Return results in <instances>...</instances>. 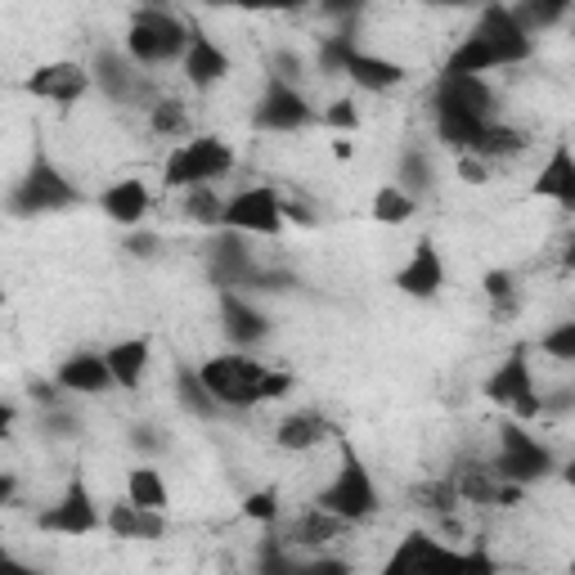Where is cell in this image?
Masks as SVG:
<instances>
[{"label":"cell","mask_w":575,"mask_h":575,"mask_svg":"<svg viewBox=\"0 0 575 575\" xmlns=\"http://www.w3.org/2000/svg\"><path fill=\"white\" fill-rule=\"evenodd\" d=\"M54 391H63V387H59V383H32V396H36L41 405H50V409L59 405V396H54Z\"/></svg>","instance_id":"816d5d0a"},{"label":"cell","mask_w":575,"mask_h":575,"mask_svg":"<svg viewBox=\"0 0 575 575\" xmlns=\"http://www.w3.org/2000/svg\"><path fill=\"white\" fill-rule=\"evenodd\" d=\"M311 122H320V113L311 108V100L293 86V82H283V77H265V91H261V100H257V108H252V126L257 130H279V135H288V130H302V126H311Z\"/></svg>","instance_id":"ba28073f"},{"label":"cell","mask_w":575,"mask_h":575,"mask_svg":"<svg viewBox=\"0 0 575 575\" xmlns=\"http://www.w3.org/2000/svg\"><path fill=\"white\" fill-rule=\"evenodd\" d=\"M351 50H359V45H355V23H342L337 36H324V45H320V67H324V72H342L346 59H351Z\"/></svg>","instance_id":"d590c367"},{"label":"cell","mask_w":575,"mask_h":575,"mask_svg":"<svg viewBox=\"0 0 575 575\" xmlns=\"http://www.w3.org/2000/svg\"><path fill=\"white\" fill-rule=\"evenodd\" d=\"M149 6H154V10H167V0H149Z\"/></svg>","instance_id":"680465c9"},{"label":"cell","mask_w":575,"mask_h":575,"mask_svg":"<svg viewBox=\"0 0 575 575\" xmlns=\"http://www.w3.org/2000/svg\"><path fill=\"white\" fill-rule=\"evenodd\" d=\"M54 383H59L63 391H77V396H104V391L113 387V374H108V365H104V355L77 351V355H67L63 365H59Z\"/></svg>","instance_id":"e0dca14e"},{"label":"cell","mask_w":575,"mask_h":575,"mask_svg":"<svg viewBox=\"0 0 575 575\" xmlns=\"http://www.w3.org/2000/svg\"><path fill=\"white\" fill-rule=\"evenodd\" d=\"M333 154H337V158H342V163H346V158H351V154H355V144H351V139H346V135H337V139H333Z\"/></svg>","instance_id":"9f6ffc18"},{"label":"cell","mask_w":575,"mask_h":575,"mask_svg":"<svg viewBox=\"0 0 575 575\" xmlns=\"http://www.w3.org/2000/svg\"><path fill=\"white\" fill-rule=\"evenodd\" d=\"M91 82H100V91H104L108 100H117V104H130V100L144 95V77L135 72V63L122 59V54H113V50H104V54L95 59Z\"/></svg>","instance_id":"44dd1931"},{"label":"cell","mask_w":575,"mask_h":575,"mask_svg":"<svg viewBox=\"0 0 575 575\" xmlns=\"http://www.w3.org/2000/svg\"><path fill=\"white\" fill-rule=\"evenodd\" d=\"M320 122H324L328 130L346 135V130H359V108H355L351 100H337V104H328V108L320 113Z\"/></svg>","instance_id":"b9f144b4"},{"label":"cell","mask_w":575,"mask_h":575,"mask_svg":"<svg viewBox=\"0 0 575 575\" xmlns=\"http://www.w3.org/2000/svg\"><path fill=\"white\" fill-rule=\"evenodd\" d=\"M185 36H189V19H176L167 10L144 6L130 19L126 32V54L135 67H154V63H176L185 54Z\"/></svg>","instance_id":"3957f363"},{"label":"cell","mask_w":575,"mask_h":575,"mask_svg":"<svg viewBox=\"0 0 575 575\" xmlns=\"http://www.w3.org/2000/svg\"><path fill=\"white\" fill-rule=\"evenodd\" d=\"M315 509L333 513V518L346 522V526L369 522V518L383 509L378 481H374V472L365 468V459L355 454V446H342V468H337V477L315 494Z\"/></svg>","instance_id":"6da1fadb"},{"label":"cell","mask_w":575,"mask_h":575,"mask_svg":"<svg viewBox=\"0 0 575 575\" xmlns=\"http://www.w3.org/2000/svg\"><path fill=\"white\" fill-rule=\"evenodd\" d=\"M374 221L378 226H405L409 221V216L418 211V198H409L405 189H396V185H383L378 194H374Z\"/></svg>","instance_id":"d6a6232c"},{"label":"cell","mask_w":575,"mask_h":575,"mask_svg":"<svg viewBox=\"0 0 575 575\" xmlns=\"http://www.w3.org/2000/svg\"><path fill=\"white\" fill-rule=\"evenodd\" d=\"M485 122H490V117H481V113H472V108H459V104L437 100V135H441V144H450L454 154H468V149H472Z\"/></svg>","instance_id":"484cf974"},{"label":"cell","mask_w":575,"mask_h":575,"mask_svg":"<svg viewBox=\"0 0 575 575\" xmlns=\"http://www.w3.org/2000/svg\"><path fill=\"white\" fill-rule=\"evenodd\" d=\"M0 306H6V288H0Z\"/></svg>","instance_id":"91938a15"},{"label":"cell","mask_w":575,"mask_h":575,"mask_svg":"<svg viewBox=\"0 0 575 575\" xmlns=\"http://www.w3.org/2000/svg\"><path fill=\"white\" fill-rule=\"evenodd\" d=\"M180 72L194 91H211L230 77V54L216 45L194 19H189V36H185V54H180Z\"/></svg>","instance_id":"7c38bea8"},{"label":"cell","mask_w":575,"mask_h":575,"mask_svg":"<svg viewBox=\"0 0 575 575\" xmlns=\"http://www.w3.org/2000/svg\"><path fill=\"white\" fill-rule=\"evenodd\" d=\"M130 257H154L158 252V234H130Z\"/></svg>","instance_id":"681fc988"},{"label":"cell","mask_w":575,"mask_h":575,"mask_svg":"<svg viewBox=\"0 0 575 575\" xmlns=\"http://www.w3.org/2000/svg\"><path fill=\"white\" fill-rule=\"evenodd\" d=\"M198 378L221 409H252V405H261L265 365L252 355H211L198 365Z\"/></svg>","instance_id":"277c9868"},{"label":"cell","mask_w":575,"mask_h":575,"mask_svg":"<svg viewBox=\"0 0 575 575\" xmlns=\"http://www.w3.org/2000/svg\"><path fill=\"white\" fill-rule=\"evenodd\" d=\"M342 72L369 95H387V91H396L405 82V67L396 59H383V54H369V50H351Z\"/></svg>","instance_id":"d6986e66"},{"label":"cell","mask_w":575,"mask_h":575,"mask_svg":"<svg viewBox=\"0 0 575 575\" xmlns=\"http://www.w3.org/2000/svg\"><path fill=\"white\" fill-rule=\"evenodd\" d=\"M431 562H459V553H450L446 544H437V535L409 531V535L400 540V548L391 553L387 571H414V566H431Z\"/></svg>","instance_id":"4316f807"},{"label":"cell","mask_w":575,"mask_h":575,"mask_svg":"<svg viewBox=\"0 0 575 575\" xmlns=\"http://www.w3.org/2000/svg\"><path fill=\"white\" fill-rule=\"evenodd\" d=\"M540 351L553 355V359H562V365H571V359H575V324L566 320V324H557L553 333H544V337H540Z\"/></svg>","instance_id":"ab89813d"},{"label":"cell","mask_w":575,"mask_h":575,"mask_svg":"<svg viewBox=\"0 0 575 575\" xmlns=\"http://www.w3.org/2000/svg\"><path fill=\"white\" fill-rule=\"evenodd\" d=\"M468 154H477L481 163L518 158V154H526V135H522V130H513V126H503V122H485V126H481V135H477V144H472Z\"/></svg>","instance_id":"83f0119b"},{"label":"cell","mask_w":575,"mask_h":575,"mask_svg":"<svg viewBox=\"0 0 575 575\" xmlns=\"http://www.w3.org/2000/svg\"><path fill=\"white\" fill-rule=\"evenodd\" d=\"M14 494H19V481L10 472H0V503H14Z\"/></svg>","instance_id":"11a10c76"},{"label":"cell","mask_w":575,"mask_h":575,"mask_svg":"<svg viewBox=\"0 0 575 575\" xmlns=\"http://www.w3.org/2000/svg\"><path fill=\"white\" fill-rule=\"evenodd\" d=\"M130 446L144 450V454H154V450L163 446V437H154V427H135V431H130Z\"/></svg>","instance_id":"7dc6e473"},{"label":"cell","mask_w":575,"mask_h":575,"mask_svg":"<svg viewBox=\"0 0 575 575\" xmlns=\"http://www.w3.org/2000/svg\"><path fill=\"white\" fill-rule=\"evenodd\" d=\"M149 337H126V342H113L104 351V365L113 374V387L122 391H135L144 383V369H149Z\"/></svg>","instance_id":"7402d4cb"},{"label":"cell","mask_w":575,"mask_h":575,"mask_svg":"<svg viewBox=\"0 0 575 575\" xmlns=\"http://www.w3.org/2000/svg\"><path fill=\"white\" fill-rule=\"evenodd\" d=\"M422 6H437V10H481L485 0H422Z\"/></svg>","instance_id":"f5cc1de1"},{"label":"cell","mask_w":575,"mask_h":575,"mask_svg":"<svg viewBox=\"0 0 575 575\" xmlns=\"http://www.w3.org/2000/svg\"><path fill=\"white\" fill-rule=\"evenodd\" d=\"M431 180H437V176H431V163L418 154V149H405L400 154V163H396V189H405L409 198H422V194H431Z\"/></svg>","instance_id":"1f68e13d"},{"label":"cell","mask_w":575,"mask_h":575,"mask_svg":"<svg viewBox=\"0 0 575 575\" xmlns=\"http://www.w3.org/2000/svg\"><path fill=\"white\" fill-rule=\"evenodd\" d=\"M437 100L459 104V108H472V113H481V117H490V108H494V91L485 86L481 72H441Z\"/></svg>","instance_id":"cb8c5ba5"},{"label":"cell","mask_w":575,"mask_h":575,"mask_svg":"<svg viewBox=\"0 0 575 575\" xmlns=\"http://www.w3.org/2000/svg\"><path fill=\"white\" fill-rule=\"evenodd\" d=\"M91 67L82 63H72V59H54V63H41L32 77L23 82L28 95L36 100H50V104H77L86 91H91Z\"/></svg>","instance_id":"4fadbf2b"},{"label":"cell","mask_w":575,"mask_h":575,"mask_svg":"<svg viewBox=\"0 0 575 575\" xmlns=\"http://www.w3.org/2000/svg\"><path fill=\"white\" fill-rule=\"evenodd\" d=\"M126 499L135 503V509H163L167 513V481L154 463H139L126 472Z\"/></svg>","instance_id":"f1b7e54d"},{"label":"cell","mask_w":575,"mask_h":575,"mask_svg":"<svg viewBox=\"0 0 575 575\" xmlns=\"http://www.w3.org/2000/svg\"><path fill=\"white\" fill-rule=\"evenodd\" d=\"M243 513H248L252 522H265V526H270V522L279 518V494H274V490H252V494L243 499Z\"/></svg>","instance_id":"7bdbcfd3"},{"label":"cell","mask_w":575,"mask_h":575,"mask_svg":"<svg viewBox=\"0 0 575 575\" xmlns=\"http://www.w3.org/2000/svg\"><path fill=\"white\" fill-rule=\"evenodd\" d=\"M216 302H221V328L234 346H257L270 337L265 311H257L252 297H243L239 288H216Z\"/></svg>","instance_id":"9a60e30c"},{"label":"cell","mask_w":575,"mask_h":575,"mask_svg":"<svg viewBox=\"0 0 575 575\" xmlns=\"http://www.w3.org/2000/svg\"><path fill=\"white\" fill-rule=\"evenodd\" d=\"M324 19H337V23H359L365 14V0H315Z\"/></svg>","instance_id":"ee69618b"},{"label":"cell","mask_w":575,"mask_h":575,"mask_svg":"<svg viewBox=\"0 0 575 575\" xmlns=\"http://www.w3.org/2000/svg\"><path fill=\"white\" fill-rule=\"evenodd\" d=\"M207 6H221V10H252V14H293V10L306 6V0H207Z\"/></svg>","instance_id":"f35d334b"},{"label":"cell","mask_w":575,"mask_h":575,"mask_svg":"<svg viewBox=\"0 0 575 575\" xmlns=\"http://www.w3.org/2000/svg\"><path fill=\"white\" fill-rule=\"evenodd\" d=\"M328 437H337V427L324 414H288L274 431V446L288 450V454H306V450L324 446Z\"/></svg>","instance_id":"ffe728a7"},{"label":"cell","mask_w":575,"mask_h":575,"mask_svg":"<svg viewBox=\"0 0 575 575\" xmlns=\"http://www.w3.org/2000/svg\"><path fill=\"white\" fill-rule=\"evenodd\" d=\"M45 427H50V437H77V418H67V414H50Z\"/></svg>","instance_id":"c3c4849f"},{"label":"cell","mask_w":575,"mask_h":575,"mask_svg":"<svg viewBox=\"0 0 575 575\" xmlns=\"http://www.w3.org/2000/svg\"><path fill=\"white\" fill-rule=\"evenodd\" d=\"M14 418H19V414H14V405H6V400H0V441L10 437V427H14Z\"/></svg>","instance_id":"db71d44e"},{"label":"cell","mask_w":575,"mask_h":575,"mask_svg":"<svg viewBox=\"0 0 575 575\" xmlns=\"http://www.w3.org/2000/svg\"><path fill=\"white\" fill-rule=\"evenodd\" d=\"M283 221H293V226H315V216H311L302 202H283Z\"/></svg>","instance_id":"f907efd6"},{"label":"cell","mask_w":575,"mask_h":575,"mask_svg":"<svg viewBox=\"0 0 575 575\" xmlns=\"http://www.w3.org/2000/svg\"><path fill=\"white\" fill-rule=\"evenodd\" d=\"M226 230H239V234H257V239H274L283 234V198L270 189V185H257V189H243L234 198H226V216H221Z\"/></svg>","instance_id":"9c48e42d"},{"label":"cell","mask_w":575,"mask_h":575,"mask_svg":"<svg viewBox=\"0 0 575 575\" xmlns=\"http://www.w3.org/2000/svg\"><path fill=\"white\" fill-rule=\"evenodd\" d=\"M472 36H481L490 45V54L499 59V67L509 63H526L535 54V36H526V28L513 19V10L503 0H485L481 6V19L472 28Z\"/></svg>","instance_id":"30bf717a"},{"label":"cell","mask_w":575,"mask_h":575,"mask_svg":"<svg viewBox=\"0 0 575 575\" xmlns=\"http://www.w3.org/2000/svg\"><path fill=\"white\" fill-rule=\"evenodd\" d=\"M481 293L494 302V311H513L518 306V279L509 270H485Z\"/></svg>","instance_id":"74e56055"},{"label":"cell","mask_w":575,"mask_h":575,"mask_svg":"<svg viewBox=\"0 0 575 575\" xmlns=\"http://www.w3.org/2000/svg\"><path fill=\"white\" fill-rule=\"evenodd\" d=\"M346 531V522H337L333 513H324V509H311L293 531H288V540H293V544H328V540H337Z\"/></svg>","instance_id":"e575fe53"},{"label":"cell","mask_w":575,"mask_h":575,"mask_svg":"<svg viewBox=\"0 0 575 575\" xmlns=\"http://www.w3.org/2000/svg\"><path fill=\"white\" fill-rule=\"evenodd\" d=\"M104 526H108L117 540H163V535H167L163 509H135L130 499L113 503L108 518H104Z\"/></svg>","instance_id":"603a6c76"},{"label":"cell","mask_w":575,"mask_h":575,"mask_svg":"<svg viewBox=\"0 0 575 575\" xmlns=\"http://www.w3.org/2000/svg\"><path fill=\"white\" fill-rule=\"evenodd\" d=\"M82 194L77 185H72L45 154H36L28 163V171L19 176V185L10 189V211L23 216V221H32V216H45V211H63V207H77Z\"/></svg>","instance_id":"5b68a950"},{"label":"cell","mask_w":575,"mask_h":575,"mask_svg":"<svg viewBox=\"0 0 575 575\" xmlns=\"http://www.w3.org/2000/svg\"><path fill=\"white\" fill-rule=\"evenodd\" d=\"M571 6H575V0H522V6H509V10H513V19L526 28V36H535V32L557 28V23L571 14Z\"/></svg>","instance_id":"f546056e"},{"label":"cell","mask_w":575,"mask_h":575,"mask_svg":"<svg viewBox=\"0 0 575 575\" xmlns=\"http://www.w3.org/2000/svg\"><path fill=\"white\" fill-rule=\"evenodd\" d=\"M234 171V149L221 135H194L185 144H176L167 167H163V185L167 189H194V185H211Z\"/></svg>","instance_id":"7a4b0ae2"},{"label":"cell","mask_w":575,"mask_h":575,"mask_svg":"<svg viewBox=\"0 0 575 575\" xmlns=\"http://www.w3.org/2000/svg\"><path fill=\"white\" fill-rule=\"evenodd\" d=\"M418 499H422V509H431V513H454V503H459V490H454V481H437V485H422L418 490Z\"/></svg>","instance_id":"60d3db41"},{"label":"cell","mask_w":575,"mask_h":575,"mask_svg":"<svg viewBox=\"0 0 575 575\" xmlns=\"http://www.w3.org/2000/svg\"><path fill=\"white\" fill-rule=\"evenodd\" d=\"M494 477L499 481H513V485H531V481H544L553 472V450L540 446L531 431L513 418V422H503L499 431V454H494Z\"/></svg>","instance_id":"8992f818"},{"label":"cell","mask_w":575,"mask_h":575,"mask_svg":"<svg viewBox=\"0 0 575 575\" xmlns=\"http://www.w3.org/2000/svg\"><path fill=\"white\" fill-rule=\"evenodd\" d=\"M36 526L50 531V535H72V540H77V535H95L104 526V518H100V503L86 490V481H72L59 494V503H50L45 513H36Z\"/></svg>","instance_id":"8fae6325"},{"label":"cell","mask_w":575,"mask_h":575,"mask_svg":"<svg viewBox=\"0 0 575 575\" xmlns=\"http://www.w3.org/2000/svg\"><path fill=\"white\" fill-rule=\"evenodd\" d=\"M149 126H154L158 135L180 139V135H189V113H185L176 100H158V104L149 108Z\"/></svg>","instance_id":"8d00e7d4"},{"label":"cell","mask_w":575,"mask_h":575,"mask_svg":"<svg viewBox=\"0 0 575 575\" xmlns=\"http://www.w3.org/2000/svg\"><path fill=\"white\" fill-rule=\"evenodd\" d=\"M243 239L248 234H239V230H226L221 239H216V248H211V279H216V288H252L261 279V265L252 261Z\"/></svg>","instance_id":"2e32d148"},{"label":"cell","mask_w":575,"mask_h":575,"mask_svg":"<svg viewBox=\"0 0 575 575\" xmlns=\"http://www.w3.org/2000/svg\"><path fill=\"white\" fill-rule=\"evenodd\" d=\"M100 207H104V216L113 226L135 230V226H144V216H149L154 198H149V185H144V180H117V185L104 189Z\"/></svg>","instance_id":"ac0fdd59"},{"label":"cell","mask_w":575,"mask_h":575,"mask_svg":"<svg viewBox=\"0 0 575 575\" xmlns=\"http://www.w3.org/2000/svg\"><path fill=\"white\" fill-rule=\"evenodd\" d=\"M535 194L540 198H553L557 207H575V158H571V144H553V154L535 180Z\"/></svg>","instance_id":"d4e9b609"},{"label":"cell","mask_w":575,"mask_h":575,"mask_svg":"<svg viewBox=\"0 0 575 575\" xmlns=\"http://www.w3.org/2000/svg\"><path fill=\"white\" fill-rule=\"evenodd\" d=\"M189 198H185V216L194 226H207V230H216L221 226V216H226V198L216 194V185H194V189H185Z\"/></svg>","instance_id":"4dcf8cb0"},{"label":"cell","mask_w":575,"mask_h":575,"mask_svg":"<svg viewBox=\"0 0 575 575\" xmlns=\"http://www.w3.org/2000/svg\"><path fill=\"white\" fill-rule=\"evenodd\" d=\"M176 396H180V405H185L194 418H216V414H221V405H216L211 391L202 387L198 369H176Z\"/></svg>","instance_id":"836d02e7"},{"label":"cell","mask_w":575,"mask_h":575,"mask_svg":"<svg viewBox=\"0 0 575 575\" xmlns=\"http://www.w3.org/2000/svg\"><path fill=\"white\" fill-rule=\"evenodd\" d=\"M396 288L405 297H414V302H431L446 288V257H441V248L431 243V239H418L414 243V252H409V261L396 270Z\"/></svg>","instance_id":"5bb4252c"},{"label":"cell","mask_w":575,"mask_h":575,"mask_svg":"<svg viewBox=\"0 0 575 575\" xmlns=\"http://www.w3.org/2000/svg\"><path fill=\"white\" fill-rule=\"evenodd\" d=\"M288 391H293V374L265 369V378H261V400H279V396H288Z\"/></svg>","instance_id":"f6af8a7d"},{"label":"cell","mask_w":575,"mask_h":575,"mask_svg":"<svg viewBox=\"0 0 575 575\" xmlns=\"http://www.w3.org/2000/svg\"><path fill=\"white\" fill-rule=\"evenodd\" d=\"M0 571H23V562H14L6 544H0Z\"/></svg>","instance_id":"6f0895ef"},{"label":"cell","mask_w":575,"mask_h":575,"mask_svg":"<svg viewBox=\"0 0 575 575\" xmlns=\"http://www.w3.org/2000/svg\"><path fill=\"white\" fill-rule=\"evenodd\" d=\"M459 176H463L468 185H485V163H481L477 154H459Z\"/></svg>","instance_id":"bcb514c9"},{"label":"cell","mask_w":575,"mask_h":575,"mask_svg":"<svg viewBox=\"0 0 575 575\" xmlns=\"http://www.w3.org/2000/svg\"><path fill=\"white\" fill-rule=\"evenodd\" d=\"M485 396H490L494 405H503V409H513V418H518V422H526V418H540V414H544V396L535 391V374H531L526 346H513V351H509V359H503V365L490 374Z\"/></svg>","instance_id":"52a82bcc"}]
</instances>
